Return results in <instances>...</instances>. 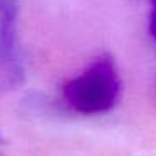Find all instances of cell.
Segmentation results:
<instances>
[{"label": "cell", "mask_w": 156, "mask_h": 156, "mask_svg": "<svg viewBox=\"0 0 156 156\" xmlns=\"http://www.w3.org/2000/svg\"><path fill=\"white\" fill-rule=\"evenodd\" d=\"M121 91L112 61L101 57L86 72L64 86V98L71 108L82 114L106 112L116 104Z\"/></svg>", "instance_id": "1"}, {"label": "cell", "mask_w": 156, "mask_h": 156, "mask_svg": "<svg viewBox=\"0 0 156 156\" xmlns=\"http://www.w3.org/2000/svg\"><path fill=\"white\" fill-rule=\"evenodd\" d=\"M151 14H149V32L156 39V0H151Z\"/></svg>", "instance_id": "2"}]
</instances>
